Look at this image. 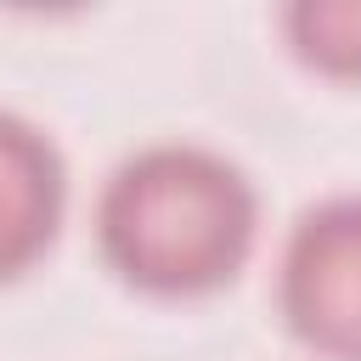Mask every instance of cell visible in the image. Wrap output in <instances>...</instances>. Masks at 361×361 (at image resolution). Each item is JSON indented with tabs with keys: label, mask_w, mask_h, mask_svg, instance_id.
Listing matches in <instances>:
<instances>
[{
	"label": "cell",
	"mask_w": 361,
	"mask_h": 361,
	"mask_svg": "<svg viewBox=\"0 0 361 361\" xmlns=\"http://www.w3.org/2000/svg\"><path fill=\"white\" fill-rule=\"evenodd\" d=\"M62 203H68V175L51 135H39L28 118L0 107V282L28 271L51 248L62 226Z\"/></svg>",
	"instance_id": "3"
},
{
	"label": "cell",
	"mask_w": 361,
	"mask_h": 361,
	"mask_svg": "<svg viewBox=\"0 0 361 361\" xmlns=\"http://www.w3.org/2000/svg\"><path fill=\"white\" fill-rule=\"evenodd\" d=\"M276 293L299 344L333 361H361V192L299 214Z\"/></svg>",
	"instance_id": "2"
},
{
	"label": "cell",
	"mask_w": 361,
	"mask_h": 361,
	"mask_svg": "<svg viewBox=\"0 0 361 361\" xmlns=\"http://www.w3.org/2000/svg\"><path fill=\"white\" fill-rule=\"evenodd\" d=\"M293 56L333 79H361V0H299L282 17Z\"/></svg>",
	"instance_id": "4"
},
{
	"label": "cell",
	"mask_w": 361,
	"mask_h": 361,
	"mask_svg": "<svg viewBox=\"0 0 361 361\" xmlns=\"http://www.w3.org/2000/svg\"><path fill=\"white\" fill-rule=\"evenodd\" d=\"M248 175L192 141L141 147L102 186L96 231L107 265L147 293H209L231 282L254 248Z\"/></svg>",
	"instance_id": "1"
}]
</instances>
